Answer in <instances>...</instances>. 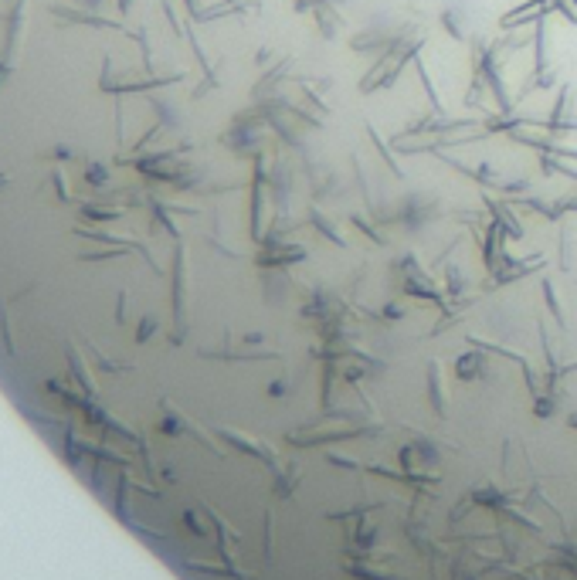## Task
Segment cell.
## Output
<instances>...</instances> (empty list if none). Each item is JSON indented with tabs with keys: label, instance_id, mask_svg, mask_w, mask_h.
<instances>
[{
	"label": "cell",
	"instance_id": "cell-2",
	"mask_svg": "<svg viewBox=\"0 0 577 580\" xmlns=\"http://www.w3.org/2000/svg\"><path fill=\"white\" fill-rule=\"evenodd\" d=\"M316 21H319L323 38H336V31H340V14H336L333 3H319V7H316Z\"/></svg>",
	"mask_w": 577,
	"mask_h": 580
},
{
	"label": "cell",
	"instance_id": "cell-1",
	"mask_svg": "<svg viewBox=\"0 0 577 580\" xmlns=\"http://www.w3.org/2000/svg\"><path fill=\"white\" fill-rule=\"evenodd\" d=\"M554 10H557V0H530V3H523V7H513L510 14H503L499 27H503V31H516V27H527V24H536V21H543V17H550Z\"/></svg>",
	"mask_w": 577,
	"mask_h": 580
},
{
	"label": "cell",
	"instance_id": "cell-3",
	"mask_svg": "<svg viewBox=\"0 0 577 580\" xmlns=\"http://www.w3.org/2000/svg\"><path fill=\"white\" fill-rule=\"evenodd\" d=\"M455 370H459V377H462V380H466V377H468V380L479 377L475 370H482V357H479V353H466V357L455 363Z\"/></svg>",
	"mask_w": 577,
	"mask_h": 580
}]
</instances>
